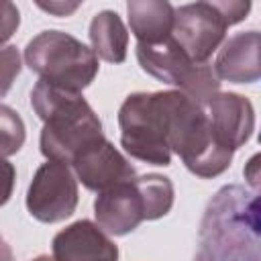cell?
<instances>
[{
	"label": "cell",
	"instance_id": "obj_21",
	"mask_svg": "<svg viewBox=\"0 0 261 261\" xmlns=\"http://www.w3.org/2000/svg\"><path fill=\"white\" fill-rule=\"evenodd\" d=\"M41 10H47V12H51V14H55V16H67V14H71L73 10H77L80 8V2H39L37 4Z\"/></svg>",
	"mask_w": 261,
	"mask_h": 261
},
{
	"label": "cell",
	"instance_id": "obj_9",
	"mask_svg": "<svg viewBox=\"0 0 261 261\" xmlns=\"http://www.w3.org/2000/svg\"><path fill=\"white\" fill-rule=\"evenodd\" d=\"M73 175L94 192H104L116 184H122L135 177V167L126 157L106 139H100L86 149H82L73 161Z\"/></svg>",
	"mask_w": 261,
	"mask_h": 261
},
{
	"label": "cell",
	"instance_id": "obj_17",
	"mask_svg": "<svg viewBox=\"0 0 261 261\" xmlns=\"http://www.w3.org/2000/svg\"><path fill=\"white\" fill-rule=\"evenodd\" d=\"M24 122L16 110L0 104V157H10L24 145Z\"/></svg>",
	"mask_w": 261,
	"mask_h": 261
},
{
	"label": "cell",
	"instance_id": "obj_8",
	"mask_svg": "<svg viewBox=\"0 0 261 261\" xmlns=\"http://www.w3.org/2000/svg\"><path fill=\"white\" fill-rule=\"evenodd\" d=\"M96 224L110 237H122L147 220V206L135 177L98 194L94 202Z\"/></svg>",
	"mask_w": 261,
	"mask_h": 261
},
{
	"label": "cell",
	"instance_id": "obj_1",
	"mask_svg": "<svg viewBox=\"0 0 261 261\" xmlns=\"http://www.w3.org/2000/svg\"><path fill=\"white\" fill-rule=\"evenodd\" d=\"M259 196L245 186H224L208 202L194 261H261Z\"/></svg>",
	"mask_w": 261,
	"mask_h": 261
},
{
	"label": "cell",
	"instance_id": "obj_24",
	"mask_svg": "<svg viewBox=\"0 0 261 261\" xmlns=\"http://www.w3.org/2000/svg\"><path fill=\"white\" fill-rule=\"evenodd\" d=\"M33 261H55L53 257H49V255H39V257H35Z\"/></svg>",
	"mask_w": 261,
	"mask_h": 261
},
{
	"label": "cell",
	"instance_id": "obj_10",
	"mask_svg": "<svg viewBox=\"0 0 261 261\" xmlns=\"http://www.w3.org/2000/svg\"><path fill=\"white\" fill-rule=\"evenodd\" d=\"M204 110L212 133L222 147L237 151L251 139L255 130V110L245 96L218 92L204 104Z\"/></svg>",
	"mask_w": 261,
	"mask_h": 261
},
{
	"label": "cell",
	"instance_id": "obj_11",
	"mask_svg": "<svg viewBox=\"0 0 261 261\" xmlns=\"http://www.w3.org/2000/svg\"><path fill=\"white\" fill-rule=\"evenodd\" d=\"M55 261H118V249L110 237L90 220H77L55 234Z\"/></svg>",
	"mask_w": 261,
	"mask_h": 261
},
{
	"label": "cell",
	"instance_id": "obj_20",
	"mask_svg": "<svg viewBox=\"0 0 261 261\" xmlns=\"http://www.w3.org/2000/svg\"><path fill=\"white\" fill-rule=\"evenodd\" d=\"M14 177H16V171H14L12 163H8L6 159L0 157V206L8 202L12 188H14Z\"/></svg>",
	"mask_w": 261,
	"mask_h": 261
},
{
	"label": "cell",
	"instance_id": "obj_18",
	"mask_svg": "<svg viewBox=\"0 0 261 261\" xmlns=\"http://www.w3.org/2000/svg\"><path fill=\"white\" fill-rule=\"evenodd\" d=\"M20 73V53L16 47H0V98H4Z\"/></svg>",
	"mask_w": 261,
	"mask_h": 261
},
{
	"label": "cell",
	"instance_id": "obj_4",
	"mask_svg": "<svg viewBox=\"0 0 261 261\" xmlns=\"http://www.w3.org/2000/svg\"><path fill=\"white\" fill-rule=\"evenodd\" d=\"M27 65L47 84L82 94L98 73V57L63 31H43L24 49Z\"/></svg>",
	"mask_w": 261,
	"mask_h": 261
},
{
	"label": "cell",
	"instance_id": "obj_3",
	"mask_svg": "<svg viewBox=\"0 0 261 261\" xmlns=\"http://www.w3.org/2000/svg\"><path fill=\"white\" fill-rule=\"evenodd\" d=\"M167 143L184 165L200 177L220 175L234 155L216 141L204 106L179 90L167 92Z\"/></svg>",
	"mask_w": 261,
	"mask_h": 261
},
{
	"label": "cell",
	"instance_id": "obj_22",
	"mask_svg": "<svg viewBox=\"0 0 261 261\" xmlns=\"http://www.w3.org/2000/svg\"><path fill=\"white\" fill-rule=\"evenodd\" d=\"M259 155H253L251 161L247 163V169H245V177L249 179L253 192H257V186H259V175H257V169H259Z\"/></svg>",
	"mask_w": 261,
	"mask_h": 261
},
{
	"label": "cell",
	"instance_id": "obj_15",
	"mask_svg": "<svg viewBox=\"0 0 261 261\" xmlns=\"http://www.w3.org/2000/svg\"><path fill=\"white\" fill-rule=\"evenodd\" d=\"M90 41L96 57L108 63H122L128 49V33L120 16L112 10L98 12L90 22Z\"/></svg>",
	"mask_w": 261,
	"mask_h": 261
},
{
	"label": "cell",
	"instance_id": "obj_14",
	"mask_svg": "<svg viewBox=\"0 0 261 261\" xmlns=\"http://www.w3.org/2000/svg\"><path fill=\"white\" fill-rule=\"evenodd\" d=\"M128 24L141 45H157L171 39L173 6L163 0H130L126 4Z\"/></svg>",
	"mask_w": 261,
	"mask_h": 261
},
{
	"label": "cell",
	"instance_id": "obj_6",
	"mask_svg": "<svg viewBox=\"0 0 261 261\" xmlns=\"http://www.w3.org/2000/svg\"><path fill=\"white\" fill-rule=\"evenodd\" d=\"M251 10V2H194L173 8L171 39L194 63H206L224 41L226 29L241 22Z\"/></svg>",
	"mask_w": 261,
	"mask_h": 261
},
{
	"label": "cell",
	"instance_id": "obj_16",
	"mask_svg": "<svg viewBox=\"0 0 261 261\" xmlns=\"http://www.w3.org/2000/svg\"><path fill=\"white\" fill-rule=\"evenodd\" d=\"M145 206H147V220H157L161 216H165L171 206H173V184L169 181V177L159 175V173H149V175H141L135 177Z\"/></svg>",
	"mask_w": 261,
	"mask_h": 261
},
{
	"label": "cell",
	"instance_id": "obj_2",
	"mask_svg": "<svg viewBox=\"0 0 261 261\" xmlns=\"http://www.w3.org/2000/svg\"><path fill=\"white\" fill-rule=\"evenodd\" d=\"M31 104L45 122L41 153L47 161L71 165L82 149L104 139L100 118L77 92H67L39 80L31 92Z\"/></svg>",
	"mask_w": 261,
	"mask_h": 261
},
{
	"label": "cell",
	"instance_id": "obj_13",
	"mask_svg": "<svg viewBox=\"0 0 261 261\" xmlns=\"http://www.w3.org/2000/svg\"><path fill=\"white\" fill-rule=\"evenodd\" d=\"M137 59H139V65L143 67V71H147L149 75L157 77L163 84L177 86L179 90L186 86L194 67L198 65L181 51V47L173 39H167L157 45H141L139 43Z\"/></svg>",
	"mask_w": 261,
	"mask_h": 261
},
{
	"label": "cell",
	"instance_id": "obj_7",
	"mask_svg": "<svg viewBox=\"0 0 261 261\" xmlns=\"http://www.w3.org/2000/svg\"><path fill=\"white\" fill-rule=\"evenodd\" d=\"M77 206V181L69 165L43 163L27 192V208L41 222H59L69 218Z\"/></svg>",
	"mask_w": 261,
	"mask_h": 261
},
{
	"label": "cell",
	"instance_id": "obj_23",
	"mask_svg": "<svg viewBox=\"0 0 261 261\" xmlns=\"http://www.w3.org/2000/svg\"><path fill=\"white\" fill-rule=\"evenodd\" d=\"M0 261H14L12 249H10V245L4 241V237H0Z\"/></svg>",
	"mask_w": 261,
	"mask_h": 261
},
{
	"label": "cell",
	"instance_id": "obj_19",
	"mask_svg": "<svg viewBox=\"0 0 261 261\" xmlns=\"http://www.w3.org/2000/svg\"><path fill=\"white\" fill-rule=\"evenodd\" d=\"M20 24V12L16 4L8 0H0V45L6 43Z\"/></svg>",
	"mask_w": 261,
	"mask_h": 261
},
{
	"label": "cell",
	"instance_id": "obj_5",
	"mask_svg": "<svg viewBox=\"0 0 261 261\" xmlns=\"http://www.w3.org/2000/svg\"><path fill=\"white\" fill-rule=\"evenodd\" d=\"M120 145L141 161L169 165L171 149L167 143V92H137L126 96L118 110Z\"/></svg>",
	"mask_w": 261,
	"mask_h": 261
},
{
	"label": "cell",
	"instance_id": "obj_12",
	"mask_svg": "<svg viewBox=\"0 0 261 261\" xmlns=\"http://www.w3.org/2000/svg\"><path fill=\"white\" fill-rule=\"evenodd\" d=\"M259 45H261V37L257 31L237 33L228 41H224L212 67L216 77L232 84L257 82L261 75Z\"/></svg>",
	"mask_w": 261,
	"mask_h": 261
}]
</instances>
